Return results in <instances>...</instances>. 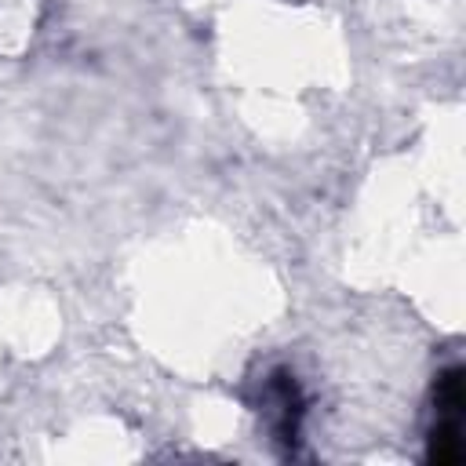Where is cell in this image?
I'll list each match as a JSON object with an SVG mask.
<instances>
[{"label": "cell", "instance_id": "6da1fadb", "mask_svg": "<svg viewBox=\"0 0 466 466\" xmlns=\"http://www.w3.org/2000/svg\"><path fill=\"white\" fill-rule=\"evenodd\" d=\"M302 390L295 382V375L288 368H277L262 379V397H258V411L273 433V441L280 444H295L299 441V422H302Z\"/></svg>", "mask_w": 466, "mask_h": 466}, {"label": "cell", "instance_id": "7a4b0ae2", "mask_svg": "<svg viewBox=\"0 0 466 466\" xmlns=\"http://www.w3.org/2000/svg\"><path fill=\"white\" fill-rule=\"evenodd\" d=\"M466 390H462V368H444L433 382V411L437 419H462Z\"/></svg>", "mask_w": 466, "mask_h": 466}]
</instances>
